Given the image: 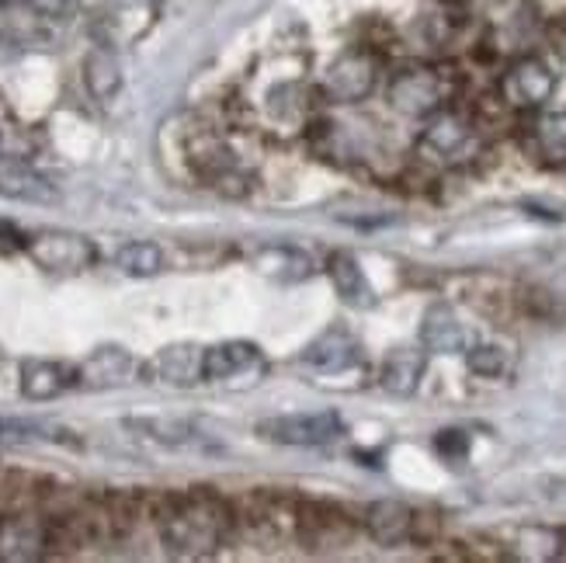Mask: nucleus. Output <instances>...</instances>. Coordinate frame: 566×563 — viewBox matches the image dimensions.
<instances>
[{
  "label": "nucleus",
  "mask_w": 566,
  "mask_h": 563,
  "mask_svg": "<svg viewBox=\"0 0 566 563\" xmlns=\"http://www.w3.org/2000/svg\"><path fill=\"white\" fill-rule=\"evenodd\" d=\"M160 543L174 556H206L233 529V511L223 497L212 490H191V494H170L157 511Z\"/></svg>",
  "instance_id": "nucleus-1"
},
{
  "label": "nucleus",
  "mask_w": 566,
  "mask_h": 563,
  "mask_svg": "<svg viewBox=\"0 0 566 563\" xmlns=\"http://www.w3.org/2000/svg\"><path fill=\"white\" fill-rule=\"evenodd\" d=\"M265 376H268V362L260 355L257 344H251V341H223V344L206 349V358H202L206 383L254 389Z\"/></svg>",
  "instance_id": "nucleus-2"
},
{
  "label": "nucleus",
  "mask_w": 566,
  "mask_h": 563,
  "mask_svg": "<svg viewBox=\"0 0 566 563\" xmlns=\"http://www.w3.org/2000/svg\"><path fill=\"white\" fill-rule=\"evenodd\" d=\"M376 80H379V56L365 46H355L326 67L323 95L337 104H355L376 91Z\"/></svg>",
  "instance_id": "nucleus-3"
},
{
  "label": "nucleus",
  "mask_w": 566,
  "mask_h": 563,
  "mask_svg": "<svg viewBox=\"0 0 566 563\" xmlns=\"http://www.w3.org/2000/svg\"><path fill=\"white\" fill-rule=\"evenodd\" d=\"M386 98L407 119H431L445 104V77L434 67H403L389 80Z\"/></svg>",
  "instance_id": "nucleus-4"
},
{
  "label": "nucleus",
  "mask_w": 566,
  "mask_h": 563,
  "mask_svg": "<svg viewBox=\"0 0 566 563\" xmlns=\"http://www.w3.org/2000/svg\"><path fill=\"white\" fill-rule=\"evenodd\" d=\"M556 91V74L542 56H521L500 77V98L518 112H535Z\"/></svg>",
  "instance_id": "nucleus-5"
},
{
  "label": "nucleus",
  "mask_w": 566,
  "mask_h": 563,
  "mask_svg": "<svg viewBox=\"0 0 566 563\" xmlns=\"http://www.w3.org/2000/svg\"><path fill=\"white\" fill-rule=\"evenodd\" d=\"M344 431L341 418L334 410H310V415H281L268 418L257 424V435L278 442V445H296V449H310V445H326L334 442Z\"/></svg>",
  "instance_id": "nucleus-6"
},
{
  "label": "nucleus",
  "mask_w": 566,
  "mask_h": 563,
  "mask_svg": "<svg viewBox=\"0 0 566 563\" xmlns=\"http://www.w3.org/2000/svg\"><path fill=\"white\" fill-rule=\"evenodd\" d=\"M25 251L38 268H49V272H84L98 262L95 244L87 241V236L67 233V230L35 233L25 244Z\"/></svg>",
  "instance_id": "nucleus-7"
},
{
  "label": "nucleus",
  "mask_w": 566,
  "mask_h": 563,
  "mask_svg": "<svg viewBox=\"0 0 566 563\" xmlns=\"http://www.w3.org/2000/svg\"><path fill=\"white\" fill-rule=\"evenodd\" d=\"M53 547V532L46 518L32 511H11L0 518V560L25 563L46 556Z\"/></svg>",
  "instance_id": "nucleus-8"
},
{
  "label": "nucleus",
  "mask_w": 566,
  "mask_h": 563,
  "mask_svg": "<svg viewBox=\"0 0 566 563\" xmlns=\"http://www.w3.org/2000/svg\"><path fill=\"white\" fill-rule=\"evenodd\" d=\"M469 143H473L469 119H463L459 112H434L418 140V154L434 164H452L466 154Z\"/></svg>",
  "instance_id": "nucleus-9"
},
{
  "label": "nucleus",
  "mask_w": 566,
  "mask_h": 563,
  "mask_svg": "<svg viewBox=\"0 0 566 563\" xmlns=\"http://www.w3.org/2000/svg\"><path fill=\"white\" fill-rule=\"evenodd\" d=\"M136 373V358L119 344H104V349L91 352L77 365V383L87 389H112L129 383Z\"/></svg>",
  "instance_id": "nucleus-10"
},
{
  "label": "nucleus",
  "mask_w": 566,
  "mask_h": 563,
  "mask_svg": "<svg viewBox=\"0 0 566 563\" xmlns=\"http://www.w3.org/2000/svg\"><path fill=\"white\" fill-rule=\"evenodd\" d=\"M326 278H331L334 292L355 310H368L376 307V292L373 282L365 278V268L358 265V257L352 251H334L326 257Z\"/></svg>",
  "instance_id": "nucleus-11"
},
{
  "label": "nucleus",
  "mask_w": 566,
  "mask_h": 563,
  "mask_svg": "<svg viewBox=\"0 0 566 563\" xmlns=\"http://www.w3.org/2000/svg\"><path fill=\"white\" fill-rule=\"evenodd\" d=\"M421 344L434 355H463L469 344H466V328L459 323L452 307L445 302H434L424 313V323H421Z\"/></svg>",
  "instance_id": "nucleus-12"
},
{
  "label": "nucleus",
  "mask_w": 566,
  "mask_h": 563,
  "mask_svg": "<svg viewBox=\"0 0 566 563\" xmlns=\"http://www.w3.org/2000/svg\"><path fill=\"white\" fill-rule=\"evenodd\" d=\"M365 532L376 539L379 547H400L413 536V511L403 501H373L365 508Z\"/></svg>",
  "instance_id": "nucleus-13"
},
{
  "label": "nucleus",
  "mask_w": 566,
  "mask_h": 563,
  "mask_svg": "<svg viewBox=\"0 0 566 563\" xmlns=\"http://www.w3.org/2000/svg\"><path fill=\"white\" fill-rule=\"evenodd\" d=\"M428 355L421 349H393L382 358L379 369V386L393 397H413L424 379Z\"/></svg>",
  "instance_id": "nucleus-14"
},
{
  "label": "nucleus",
  "mask_w": 566,
  "mask_h": 563,
  "mask_svg": "<svg viewBox=\"0 0 566 563\" xmlns=\"http://www.w3.org/2000/svg\"><path fill=\"white\" fill-rule=\"evenodd\" d=\"M302 362L313 365L317 373H344V369H352V362H358V344H355L352 331L326 328L310 349L302 352Z\"/></svg>",
  "instance_id": "nucleus-15"
},
{
  "label": "nucleus",
  "mask_w": 566,
  "mask_h": 563,
  "mask_svg": "<svg viewBox=\"0 0 566 563\" xmlns=\"http://www.w3.org/2000/svg\"><path fill=\"white\" fill-rule=\"evenodd\" d=\"M202 358L206 349H199V344H170L146 365V376H157L170 386H191L202 379Z\"/></svg>",
  "instance_id": "nucleus-16"
},
{
  "label": "nucleus",
  "mask_w": 566,
  "mask_h": 563,
  "mask_svg": "<svg viewBox=\"0 0 566 563\" xmlns=\"http://www.w3.org/2000/svg\"><path fill=\"white\" fill-rule=\"evenodd\" d=\"M0 199L18 202H56V188L29 164L0 157Z\"/></svg>",
  "instance_id": "nucleus-17"
},
{
  "label": "nucleus",
  "mask_w": 566,
  "mask_h": 563,
  "mask_svg": "<svg viewBox=\"0 0 566 563\" xmlns=\"http://www.w3.org/2000/svg\"><path fill=\"white\" fill-rule=\"evenodd\" d=\"M299 536L317 550L341 547L352 536V518H344L341 511L326 505H310L307 511H299Z\"/></svg>",
  "instance_id": "nucleus-18"
},
{
  "label": "nucleus",
  "mask_w": 566,
  "mask_h": 563,
  "mask_svg": "<svg viewBox=\"0 0 566 563\" xmlns=\"http://www.w3.org/2000/svg\"><path fill=\"white\" fill-rule=\"evenodd\" d=\"M254 268L275 282H307L313 275V262L307 251L292 244H275L254 254Z\"/></svg>",
  "instance_id": "nucleus-19"
},
{
  "label": "nucleus",
  "mask_w": 566,
  "mask_h": 563,
  "mask_svg": "<svg viewBox=\"0 0 566 563\" xmlns=\"http://www.w3.org/2000/svg\"><path fill=\"white\" fill-rule=\"evenodd\" d=\"M74 383L77 369H67L59 362H25V369H21V394L29 400H53Z\"/></svg>",
  "instance_id": "nucleus-20"
},
{
  "label": "nucleus",
  "mask_w": 566,
  "mask_h": 563,
  "mask_svg": "<svg viewBox=\"0 0 566 563\" xmlns=\"http://www.w3.org/2000/svg\"><path fill=\"white\" fill-rule=\"evenodd\" d=\"M84 80H87V91H91L98 101L115 98L122 88V67L115 53L108 49H95L91 56L84 59Z\"/></svg>",
  "instance_id": "nucleus-21"
},
{
  "label": "nucleus",
  "mask_w": 566,
  "mask_h": 563,
  "mask_svg": "<svg viewBox=\"0 0 566 563\" xmlns=\"http://www.w3.org/2000/svg\"><path fill=\"white\" fill-rule=\"evenodd\" d=\"M514 550L521 560H559L566 553V532L550 526H529L518 529Z\"/></svg>",
  "instance_id": "nucleus-22"
},
{
  "label": "nucleus",
  "mask_w": 566,
  "mask_h": 563,
  "mask_svg": "<svg viewBox=\"0 0 566 563\" xmlns=\"http://www.w3.org/2000/svg\"><path fill=\"white\" fill-rule=\"evenodd\" d=\"M466 365L469 373L484 376V379H500L511 373V352L500 341H480L466 349Z\"/></svg>",
  "instance_id": "nucleus-23"
},
{
  "label": "nucleus",
  "mask_w": 566,
  "mask_h": 563,
  "mask_svg": "<svg viewBox=\"0 0 566 563\" xmlns=\"http://www.w3.org/2000/svg\"><path fill=\"white\" fill-rule=\"evenodd\" d=\"M115 265H119L125 275H133V278H149V275L160 272L164 254H160L157 244H149V241H133V244H122V247H119Z\"/></svg>",
  "instance_id": "nucleus-24"
},
{
  "label": "nucleus",
  "mask_w": 566,
  "mask_h": 563,
  "mask_svg": "<svg viewBox=\"0 0 566 563\" xmlns=\"http://www.w3.org/2000/svg\"><path fill=\"white\" fill-rule=\"evenodd\" d=\"M125 424L143 431L146 439L164 442V445H181V442L191 439V424L181 421V418H133V421H125Z\"/></svg>",
  "instance_id": "nucleus-25"
},
{
  "label": "nucleus",
  "mask_w": 566,
  "mask_h": 563,
  "mask_svg": "<svg viewBox=\"0 0 566 563\" xmlns=\"http://www.w3.org/2000/svg\"><path fill=\"white\" fill-rule=\"evenodd\" d=\"M535 143L542 157L550 161H566V112L563 115H546L535 122Z\"/></svg>",
  "instance_id": "nucleus-26"
},
{
  "label": "nucleus",
  "mask_w": 566,
  "mask_h": 563,
  "mask_svg": "<svg viewBox=\"0 0 566 563\" xmlns=\"http://www.w3.org/2000/svg\"><path fill=\"white\" fill-rule=\"evenodd\" d=\"M434 449H439L442 456H448V460L466 456V439H463V431H442V435L434 439Z\"/></svg>",
  "instance_id": "nucleus-27"
},
{
  "label": "nucleus",
  "mask_w": 566,
  "mask_h": 563,
  "mask_svg": "<svg viewBox=\"0 0 566 563\" xmlns=\"http://www.w3.org/2000/svg\"><path fill=\"white\" fill-rule=\"evenodd\" d=\"M32 4H35L42 14H63V11H67V8L74 4V0H32Z\"/></svg>",
  "instance_id": "nucleus-28"
}]
</instances>
